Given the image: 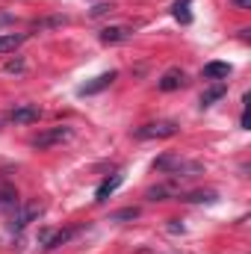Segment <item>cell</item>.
Returning a JSON list of instances; mask_svg holds the SVG:
<instances>
[{
    "instance_id": "ba28073f",
    "label": "cell",
    "mask_w": 251,
    "mask_h": 254,
    "mask_svg": "<svg viewBox=\"0 0 251 254\" xmlns=\"http://www.w3.org/2000/svg\"><path fill=\"white\" fill-rule=\"evenodd\" d=\"M130 27H104L101 30V42L104 45H119V42H127L130 39Z\"/></svg>"
},
{
    "instance_id": "52a82bcc",
    "label": "cell",
    "mask_w": 251,
    "mask_h": 254,
    "mask_svg": "<svg viewBox=\"0 0 251 254\" xmlns=\"http://www.w3.org/2000/svg\"><path fill=\"white\" fill-rule=\"evenodd\" d=\"M39 213H42V207H39V204H24V207H21V213H18V216H15V222H12V231H15V234H21V231H24V228L39 216Z\"/></svg>"
},
{
    "instance_id": "8fae6325",
    "label": "cell",
    "mask_w": 251,
    "mask_h": 254,
    "mask_svg": "<svg viewBox=\"0 0 251 254\" xmlns=\"http://www.w3.org/2000/svg\"><path fill=\"white\" fill-rule=\"evenodd\" d=\"M24 39H27V33H3L0 36V54L15 51L18 45H24Z\"/></svg>"
},
{
    "instance_id": "9c48e42d",
    "label": "cell",
    "mask_w": 251,
    "mask_h": 254,
    "mask_svg": "<svg viewBox=\"0 0 251 254\" xmlns=\"http://www.w3.org/2000/svg\"><path fill=\"white\" fill-rule=\"evenodd\" d=\"M231 71H234V68L228 63H207L204 65V77H207V80H228Z\"/></svg>"
},
{
    "instance_id": "44dd1931",
    "label": "cell",
    "mask_w": 251,
    "mask_h": 254,
    "mask_svg": "<svg viewBox=\"0 0 251 254\" xmlns=\"http://www.w3.org/2000/svg\"><path fill=\"white\" fill-rule=\"evenodd\" d=\"M237 9H251V0H231Z\"/></svg>"
},
{
    "instance_id": "3957f363",
    "label": "cell",
    "mask_w": 251,
    "mask_h": 254,
    "mask_svg": "<svg viewBox=\"0 0 251 254\" xmlns=\"http://www.w3.org/2000/svg\"><path fill=\"white\" fill-rule=\"evenodd\" d=\"M71 139V127L65 125H57V127H48V130H42L36 139H33V148H39V151H45V148H54V145H63Z\"/></svg>"
},
{
    "instance_id": "2e32d148",
    "label": "cell",
    "mask_w": 251,
    "mask_h": 254,
    "mask_svg": "<svg viewBox=\"0 0 251 254\" xmlns=\"http://www.w3.org/2000/svg\"><path fill=\"white\" fill-rule=\"evenodd\" d=\"M0 207H18V195L12 190H3L0 192Z\"/></svg>"
},
{
    "instance_id": "30bf717a",
    "label": "cell",
    "mask_w": 251,
    "mask_h": 254,
    "mask_svg": "<svg viewBox=\"0 0 251 254\" xmlns=\"http://www.w3.org/2000/svg\"><path fill=\"white\" fill-rule=\"evenodd\" d=\"M122 181H125L122 175H113V178H107V181H104V184L98 187V192H95V201H107V198H110L113 192L122 187Z\"/></svg>"
},
{
    "instance_id": "8992f818",
    "label": "cell",
    "mask_w": 251,
    "mask_h": 254,
    "mask_svg": "<svg viewBox=\"0 0 251 254\" xmlns=\"http://www.w3.org/2000/svg\"><path fill=\"white\" fill-rule=\"evenodd\" d=\"M116 77H119L116 71H107V74H98V77H95L92 83H83V86L77 89V95H98V92H104V89H107V86H110V83H113Z\"/></svg>"
},
{
    "instance_id": "e0dca14e",
    "label": "cell",
    "mask_w": 251,
    "mask_h": 254,
    "mask_svg": "<svg viewBox=\"0 0 251 254\" xmlns=\"http://www.w3.org/2000/svg\"><path fill=\"white\" fill-rule=\"evenodd\" d=\"M166 195H172L169 187H157V190H148V198L151 201H166Z\"/></svg>"
},
{
    "instance_id": "7a4b0ae2",
    "label": "cell",
    "mask_w": 251,
    "mask_h": 254,
    "mask_svg": "<svg viewBox=\"0 0 251 254\" xmlns=\"http://www.w3.org/2000/svg\"><path fill=\"white\" fill-rule=\"evenodd\" d=\"M178 130H181L178 122H151L136 127V139H172L178 136Z\"/></svg>"
},
{
    "instance_id": "ac0fdd59",
    "label": "cell",
    "mask_w": 251,
    "mask_h": 254,
    "mask_svg": "<svg viewBox=\"0 0 251 254\" xmlns=\"http://www.w3.org/2000/svg\"><path fill=\"white\" fill-rule=\"evenodd\" d=\"M136 216H139V210H136V207H127V210L113 213V222H122V219H136Z\"/></svg>"
},
{
    "instance_id": "7c38bea8",
    "label": "cell",
    "mask_w": 251,
    "mask_h": 254,
    "mask_svg": "<svg viewBox=\"0 0 251 254\" xmlns=\"http://www.w3.org/2000/svg\"><path fill=\"white\" fill-rule=\"evenodd\" d=\"M225 92H228V86L225 83H219V86H213V89H207L204 95H201V107H213L219 98H225Z\"/></svg>"
},
{
    "instance_id": "5bb4252c",
    "label": "cell",
    "mask_w": 251,
    "mask_h": 254,
    "mask_svg": "<svg viewBox=\"0 0 251 254\" xmlns=\"http://www.w3.org/2000/svg\"><path fill=\"white\" fill-rule=\"evenodd\" d=\"M189 6H192V0H178L175 3V18L181 21V24H192V12H189Z\"/></svg>"
},
{
    "instance_id": "6da1fadb",
    "label": "cell",
    "mask_w": 251,
    "mask_h": 254,
    "mask_svg": "<svg viewBox=\"0 0 251 254\" xmlns=\"http://www.w3.org/2000/svg\"><path fill=\"white\" fill-rule=\"evenodd\" d=\"M154 169H157V172H172V175H181V178H192V175H198V172H201V166H198V163H187V160L172 157V154L160 157V160L154 163Z\"/></svg>"
},
{
    "instance_id": "9a60e30c",
    "label": "cell",
    "mask_w": 251,
    "mask_h": 254,
    "mask_svg": "<svg viewBox=\"0 0 251 254\" xmlns=\"http://www.w3.org/2000/svg\"><path fill=\"white\" fill-rule=\"evenodd\" d=\"M184 201H189V204H201V201H207V204H213L216 201V192H189V195H184Z\"/></svg>"
},
{
    "instance_id": "5b68a950",
    "label": "cell",
    "mask_w": 251,
    "mask_h": 254,
    "mask_svg": "<svg viewBox=\"0 0 251 254\" xmlns=\"http://www.w3.org/2000/svg\"><path fill=\"white\" fill-rule=\"evenodd\" d=\"M187 83V74L181 71V68H169L160 80H157V89L160 92H175V89H181Z\"/></svg>"
},
{
    "instance_id": "4fadbf2b",
    "label": "cell",
    "mask_w": 251,
    "mask_h": 254,
    "mask_svg": "<svg viewBox=\"0 0 251 254\" xmlns=\"http://www.w3.org/2000/svg\"><path fill=\"white\" fill-rule=\"evenodd\" d=\"M71 237H74V231H57V234H51V240L45 243V252H54V249L65 246V243H68Z\"/></svg>"
},
{
    "instance_id": "d6986e66",
    "label": "cell",
    "mask_w": 251,
    "mask_h": 254,
    "mask_svg": "<svg viewBox=\"0 0 251 254\" xmlns=\"http://www.w3.org/2000/svg\"><path fill=\"white\" fill-rule=\"evenodd\" d=\"M110 9H113L110 3H101V6H95V9H92V18H98V15H104V12H110Z\"/></svg>"
},
{
    "instance_id": "277c9868",
    "label": "cell",
    "mask_w": 251,
    "mask_h": 254,
    "mask_svg": "<svg viewBox=\"0 0 251 254\" xmlns=\"http://www.w3.org/2000/svg\"><path fill=\"white\" fill-rule=\"evenodd\" d=\"M9 119H12L15 125H33V122L42 119V107H39V104H21V107L12 110Z\"/></svg>"
},
{
    "instance_id": "ffe728a7",
    "label": "cell",
    "mask_w": 251,
    "mask_h": 254,
    "mask_svg": "<svg viewBox=\"0 0 251 254\" xmlns=\"http://www.w3.org/2000/svg\"><path fill=\"white\" fill-rule=\"evenodd\" d=\"M6 71H9V74H15V71H24V63H21V60H15V63H6Z\"/></svg>"
}]
</instances>
